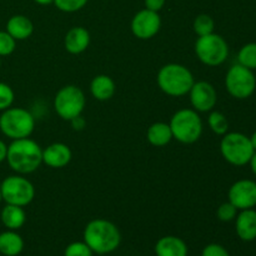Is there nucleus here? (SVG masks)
<instances>
[{
    "label": "nucleus",
    "mask_w": 256,
    "mask_h": 256,
    "mask_svg": "<svg viewBox=\"0 0 256 256\" xmlns=\"http://www.w3.org/2000/svg\"><path fill=\"white\" fill-rule=\"evenodd\" d=\"M6 162L16 174H32L42 164V149L29 138L12 140L8 145Z\"/></svg>",
    "instance_id": "nucleus-1"
},
{
    "label": "nucleus",
    "mask_w": 256,
    "mask_h": 256,
    "mask_svg": "<svg viewBox=\"0 0 256 256\" xmlns=\"http://www.w3.org/2000/svg\"><path fill=\"white\" fill-rule=\"evenodd\" d=\"M82 242L99 255L110 254L119 248L122 235L114 222L106 219H94L86 224Z\"/></svg>",
    "instance_id": "nucleus-2"
},
{
    "label": "nucleus",
    "mask_w": 256,
    "mask_h": 256,
    "mask_svg": "<svg viewBox=\"0 0 256 256\" xmlns=\"http://www.w3.org/2000/svg\"><path fill=\"white\" fill-rule=\"evenodd\" d=\"M160 90L169 96L179 98L189 94L194 85V75L186 66L170 62L160 68L156 76Z\"/></svg>",
    "instance_id": "nucleus-3"
},
{
    "label": "nucleus",
    "mask_w": 256,
    "mask_h": 256,
    "mask_svg": "<svg viewBox=\"0 0 256 256\" xmlns=\"http://www.w3.org/2000/svg\"><path fill=\"white\" fill-rule=\"evenodd\" d=\"M35 129V118L24 108H8L0 115V132L12 140L29 138Z\"/></svg>",
    "instance_id": "nucleus-4"
},
{
    "label": "nucleus",
    "mask_w": 256,
    "mask_h": 256,
    "mask_svg": "<svg viewBox=\"0 0 256 256\" xmlns=\"http://www.w3.org/2000/svg\"><path fill=\"white\" fill-rule=\"evenodd\" d=\"M172 138L182 144H194L202 134V120L196 110H178L170 119Z\"/></svg>",
    "instance_id": "nucleus-5"
},
{
    "label": "nucleus",
    "mask_w": 256,
    "mask_h": 256,
    "mask_svg": "<svg viewBox=\"0 0 256 256\" xmlns=\"http://www.w3.org/2000/svg\"><path fill=\"white\" fill-rule=\"evenodd\" d=\"M220 152L225 162L234 166H244L249 164L255 152L250 138L242 132H232L222 135L220 142Z\"/></svg>",
    "instance_id": "nucleus-6"
},
{
    "label": "nucleus",
    "mask_w": 256,
    "mask_h": 256,
    "mask_svg": "<svg viewBox=\"0 0 256 256\" xmlns=\"http://www.w3.org/2000/svg\"><path fill=\"white\" fill-rule=\"evenodd\" d=\"M195 54L202 64L208 66H219L229 56V45L219 34L204 35L198 38L195 42Z\"/></svg>",
    "instance_id": "nucleus-7"
},
{
    "label": "nucleus",
    "mask_w": 256,
    "mask_h": 256,
    "mask_svg": "<svg viewBox=\"0 0 256 256\" xmlns=\"http://www.w3.org/2000/svg\"><path fill=\"white\" fill-rule=\"evenodd\" d=\"M86 99L85 94L76 85H65L54 98V109L62 120L70 122L82 115L84 112Z\"/></svg>",
    "instance_id": "nucleus-8"
},
{
    "label": "nucleus",
    "mask_w": 256,
    "mask_h": 256,
    "mask_svg": "<svg viewBox=\"0 0 256 256\" xmlns=\"http://www.w3.org/2000/svg\"><path fill=\"white\" fill-rule=\"evenodd\" d=\"M0 190L2 202L22 208L29 205L35 198V188L32 182L20 174L5 178L0 184Z\"/></svg>",
    "instance_id": "nucleus-9"
},
{
    "label": "nucleus",
    "mask_w": 256,
    "mask_h": 256,
    "mask_svg": "<svg viewBox=\"0 0 256 256\" xmlns=\"http://www.w3.org/2000/svg\"><path fill=\"white\" fill-rule=\"evenodd\" d=\"M225 88L235 99H249L256 90L254 72L240 64L232 65L225 75Z\"/></svg>",
    "instance_id": "nucleus-10"
},
{
    "label": "nucleus",
    "mask_w": 256,
    "mask_h": 256,
    "mask_svg": "<svg viewBox=\"0 0 256 256\" xmlns=\"http://www.w3.org/2000/svg\"><path fill=\"white\" fill-rule=\"evenodd\" d=\"M162 18L159 12L142 9L134 15L132 20V32L140 40H149L159 32Z\"/></svg>",
    "instance_id": "nucleus-11"
},
{
    "label": "nucleus",
    "mask_w": 256,
    "mask_h": 256,
    "mask_svg": "<svg viewBox=\"0 0 256 256\" xmlns=\"http://www.w3.org/2000/svg\"><path fill=\"white\" fill-rule=\"evenodd\" d=\"M228 199L238 210L254 209L256 206V182L250 179L235 182L228 192Z\"/></svg>",
    "instance_id": "nucleus-12"
},
{
    "label": "nucleus",
    "mask_w": 256,
    "mask_h": 256,
    "mask_svg": "<svg viewBox=\"0 0 256 256\" xmlns=\"http://www.w3.org/2000/svg\"><path fill=\"white\" fill-rule=\"evenodd\" d=\"M189 96L192 109L198 112H212L218 102V92L214 85L204 80L194 82L189 92Z\"/></svg>",
    "instance_id": "nucleus-13"
},
{
    "label": "nucleus",
    "mask_w": 256,
    "mask_h": 256,
    "mask_svg": "<svg viewBox=\"0 0 256 256\" xmlns=\"http://www.w3.org/2000/svg\"><path fill=\"white\" fill-rule=\"evenodd\" d=\"M72 149L62 142H54L42 150V162L52 169H62L72 162Z\"/></svg>",
    "instance_id": "nucleus-14"
},
{
    "label": "nucleus",
    "mask_w": 256,
    "mask_h": 256,
    "mask_svg": "<svg viewBox=\"0 0 256 256\" xmlns=\"http://www.w3.org/2000/svg\"><path fill=\"white\" fill-rule=\"evenodd\" d=\"M236 235L242 242H254L256 239V210H240L235 218Z\"/></svg>",
    "instance_id": "nucleus-15"
},
{
    "label": "nucleus",
    "mask_w": 256,
    "mask_h": 256,
    "mask_svg": "<svg viewBox=\"0 0 256 256\" xmlns=\"http://www.w3.org/2000/svg\"><path fill=\"white\" fill-rule=\"evenodd\" d=\"M90 45V32L82 26H74L64 38V46L68 52L78 55L84 52Z\"/></svg>",
    "instance_id": "nucleus-16"
},
{
    "label": "nucleus",
    "mask_w": 256,
    "mask_h": 256,
    "mask_svg": "<svg viewBox=\"0 0 256 256\" xmlns=\"http://www.w3.org/2000/svg\"><path fill=\"white\" fill-rule=\"evenodd\" d=\"M155 255L156 256H188L189 249L182 238L168 235L158 240L155 244Z\"/></svg>",
    "instance_id": "nucleus-17"
},
{
    "label": "nucleus",
    "mask_w": 256,
    "mask_h": 256,
    "mask_svg": "<svg viewBox=\"0 0 256 256\" xmlns=\"http://www.w3.org/2000/svg\"><path fill=\"white\" fill-rule=\"evenodd\" d=\"M6 32L16 42L26 40L34 32V24L25 15H12L6 22Z\"/></svg>",
    "instance_id": "nucleus-18"
},
{
    "label": "nucleus",
    "mask_w": 256,
    "mask_h": 256,
    "mask_svg": "<svg viewBox=\"0 0 256 256\" xmlns=\"http://www.w3.org/2000/svg\"><path fill=\"white\" fill-rule=\"evenodd\" d=\"M115 82L109 75L100 74L96 75L90 82V92L92 98H95L99 102H106L112 99L115 94Z\"/></svg>",
    "instance_id": "nucleus-19"
},
{
    "label": "nucleus",
    "mask_w": 256,
    "mask_h": 256,
    "mask_svg": "<svg viewBox=\"0 0 256 256\" xmlns=\"http://www.w3.org/2000/svg\"><path fill=\"white\" fill-rule=\"evenodd\" d=\"M0 219H2V225L8 230L16 232L20 228L24 226L25 222H26V214L22 206L6 204L0 212Z\"/></svg>",
    "instance_id": "nucleus-20"
},
{
    "label": "nucleus",
    "mask_w": 256,
    "mask_h": 256,
    "mask_svg": "<svg viewBox=\"0 0 256 256\" xmlns=\"http://www.w3.org/2000/svg\"><path fill=\"white\" fill-rule=\"evenodd\" d=\"M24 250V240L15 230L0 232V255L18 256Z\"/></svg>",
    "instance_id": "nucleus-21"
},
{
    "label": "nucleus",
    "mask_w": 256,
    "mask_h": 256,
    "mask_svg": "<svg viewBox=\"0 0 256 256\" xmlns=\"http://www.w3.org/2000/svg\"><path fill=\"white\" fill-rule=\"evenodd\" d=\"M146 139L152 146L162 148L169 144L174 138H172V132L169 124L162 122H158L148 128Z\"/></svg>",
    "instance_id": "nucleus-22"
},
{
    "label": "nucleus",
    "mask_w": 256,
    "mask_h": 256,
    "mask_svg": "<svg viewBox=\"0 0 256 256\" xmlns=\"http://www.w3.org/2000/svg\"><path fill=\"white\" fill-rule=\"evenodd\" d=\"M238 64L252 72L256 70V42H248L240 48L238 52Z\"/></svg>",
    "instance_id": "nucleus-23"
},
{
    "label": "nucleus",
    "mask_w": 256,
    "mask_h": 256,
    "mask_svg": "<svg viewBox=\"0 0 256 256\" xmlns=\"http://www.w3.org/2000/svg\"><path fill=\"white\" fill-rule=\"evenodd\" d=\"M208 124L212 132L216 135H225L229 130V122L222 112L212 110L208 116Z\"/></svg>",
    "instance_id": "nucleus-24"
},
{
    "label": "nucleus",
    "mask_w": 256,
    "mask_h": 256,
    "mask_svg": "<svg viewBox=\"0 0 256 256\" xmlns=\"http://www.w3.org/2000/svg\"><path fill=\"white\" fill-rule=\"evenodd\" d=\"M214 19L208 14L198 15L194 19V22H192V29H194L195 34L198 36H204V35L212 34V32H214Z\"/></svg>",
    "instance_id": "nucleus-25"
},
{
    "label": "nucleus",
    "mask_w": 256,
    "mask_h": 256,
    "mask_svg": "<svg viewBox=\"0 0 256 256\" xmlns=\"http://www.w3.org/2000/svg\"><path fill=\"white\" fill-rule=\"evenodd\" d=\"M89 0H54L52 4L64 12H75L82 10Z\"/></svg>",
    "instance_id": "nucleus-26"
},
{
    "label": "nucleus",
    "mask_w": 256,
    "mask_h": 256,
    "mask_svg": "<svg viewBox=\"0 0 256 256\" xmlns=\"http://www.w3.org/2000/svg\"><path fill=\"white\" fill-rule=\"evenodd\" d=\"M239 210L234 206L230 202H222L216 210V218L222 222H230L235 220Z\"/></svg>",
    "instance_id": "nucleus-27"
},
{
    "label": "nucleus",
    "mask_w": 256,
    "mask_h": 256,
    "mask_svg": "<svg viewBox=\"0 0 256 256\" xmlns=\"http://www.w3.org/2000/svg\"><path fill=\"white\" fill-rule=\"evenodd\" d=\"M92 250L84 242H74L65 248L64 256H92Z\"/></svg>",
    "instance_id": "nucleus-28"
},
{
    "label": "nucleus",
    "mask_w": 256,
    "mask_h": 256,
    "mask_svg": "<svg viewBox=\"0 0 256 256\" xmlns=\"http://www.w3.org/2000/svg\"><path fill=\"white\" fill-rule=\"evenodd\" d=\"M15 94L12 86L5 82H0V112H4L8 108H10L14 102Z\"/></svg>",
    "instance_id": "nucleus-29"
},
{
    "label": "nucleus",
    "mask_w": 256,
    "mask_h": 256,
    "mask_svg": "<svg viewBox=\"0 0 256 256\" xmlns=\"http://www.w3.org/2000/svg\"><path fill=\"white\" fill-rule=\"evenodd\" d=\"M16 48V40L8 32H0V58L12 54Z\"/></svg>",
    "instance_id": "nucleus-30"
},
{
    "label": "nucleus",
    "mask_w": 256,
    "mask_h": 256,
    "mask_svg": "<svg viewBox=\"0 0 256 256\" xmlns=\"http://www.w3.org/2000/svg\"><path fill=\"white\" fill-rule=\"evenodd\" d=\"M202 256H230V254L222 245L212 242L202 249Z\"/></svg>",
    "instance_id": "nucleus-31"
},
{
    "label": "nucleus",
    "mask_w": 256,
    "mask_h": 256,
    "mask_svg": "<svg viewBox=\"0 0 256 256\" xmlns=\"http://www.w3.org/2000/svg\"><path fill=\"white\" fill-rule=\"evenodd\" d=\"M165 2H166V0H144L145 9H149L158 12L164 8Z\"/></svg>",
    "instance_id": "nucleus-32"
},
{
    "label": "nucleus",
    "mask_w": 256,
    "mask_h": 256,
    "mask_svg": "<svg viewBox=\"0 0 256 256\" xmlns=\"http://www.w3.org/2000/svg\"><path fill=\"white\" fill-rule=\"evenodd\" d=\"M70 122H72V126L74 130H82L85 128V125H86V122H85V119L82 116V115L72 119L70 120Z\"/></svg>",
    "instance_id": "nucleus-33"
},
{
    "label": "nucleus",
    "mask_w": 256,
    "mask_h": 256,
    "mask_svg": "<svg viewBox=\"0 0 256 256\" xmlns=\"http://www.w3.org/2000/svg\"><path fill=\"white\" fill-rule=\"evenodd\" d=\"M6 155H8V145L5 144L2 140H0V162L6 160Z\"/></svg>",
    "instance_id": "nucleus-34"
},
{
    "label": "nucleus",
    "mask_w": 256,
    "mask_h": 256,
    "mask_svg": "<svg viewBox=\"0 0 256 256\" xmlns=\"http://www.w3.org/2000/svg\"><path fill=\"white\" fill-rule=\"evenodd\" d=\"M249 165H250V169H252V174L256 176V152L252 154V159H250V162H249Z\"/></svg>",
    "instance_id": "nucleus-35"
},
{
    "label": "nucleus",
    "mask_w": 256,
    "mask_h": 256,
    "mask_svg": "<svg viewBox=\"0 0 256 256\" xmlns=\"http://www.w3.org/2000/svg\"><path fill=\"white\" fill-rule=\"evenodd\" d=\"M34 2L39 5H50L54 2V0H34Z\"/></svg>",
    "instance_id": "nucleus-36"
},
{
    "label": "nucleus",
    "mask_w": 256,
    "mask_h": 256,
    "mask_svg": "<svg viewBox=\"0 0 256 256\" xmlns=\"http://www.w3.org/2000/svg\"><path fill=\"white\" fill-rule=\"evenodd\" d=\"M249 138H250V142H252V148H254V150L256 152V132H252V136H249Z\"/></svg>",
    "instance_id": "nucleus-37"
},
{
    "label": "nucleus",
    "mask_w": 256,
    "mask_h": 256,
    "mask_svg": "<svg viewBox=\"0 0 256 256\" xmlns=\"http://www.w3.org/2000/svg\"><path fill=\"white\" fill-rule=\"evenodd\" d=\"M2 202V190H0V202Z\"/></svg>",
    "instance_id": "nucleus-38"
},
{
    "label": "nucleus",
    "mask_w": 256,
    "mask_h": 256,
    "mask_svg": "<svg viewBox=\"0 0 256 256\" xmlns=\"http://www.w3.org/2000/svg\"><path fill=\"white\" fill-rule=\"evenodd\" d=\"M0 68H2V58H0Z\"/></svg>",
    "instance_id": "nucleus-39"
},
{
    "label": "nucleus",
    "mask_w": 256,
    "mask_h": 256,
    "mask_svg": "<svg viewBox=\"0 0 256 256\" xmlns=\"http://www.w3.org/2000/svg\"><path fill=\"white\" fill-rule=\"evenodd\" d=\"M0 256H4V255H0Z\"/></svg>",
    "instance_id": "nucleus-40"
}]
</instances>
